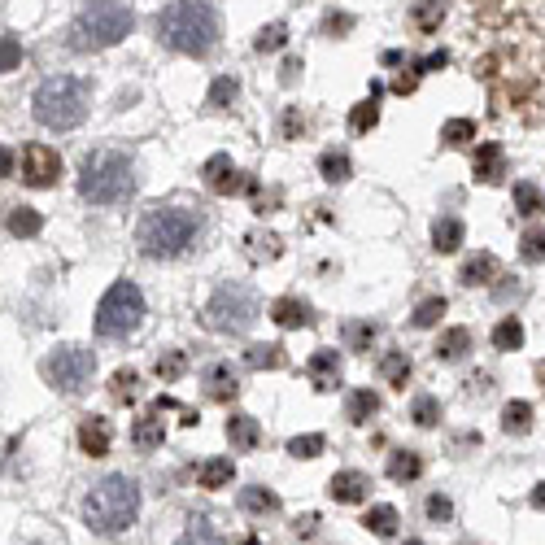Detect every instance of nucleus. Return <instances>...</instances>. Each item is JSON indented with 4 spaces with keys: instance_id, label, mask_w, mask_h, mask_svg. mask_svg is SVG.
<instances>
[{
    "instance_id": "19",
    "label": "nucleus",
    "mask_w": 545,
    "mask_h": 545,
    "mask_svg": "<svg viewBox=\"0 0 545 545\" xmlns=\"http://www.w3.org/2000/svg\"><path fill=\"white\" fill-rule=\"evenodd\" d=\"M131 441L140 445V450H157V445L166 441V423H162V410H149V415L136 419V428H131Z\"/></svg>"
},
{
    "instance_id": "12",
    "label": "nucleus",
    "mask_w": 545,
    "mask_h": 545,
    "mask_svg": "<svg viewBox=\"0 0 545 545\" xmlns=\"http://www.w3.org/2000/svg\"><path fill=\"white\" fill-rule=\"evenodd\" d=\"M327 493H332V502H341V506H358V502H367L371 480L362 476V471H336V476L327 480Z\"/></svg>"
},
{
    "instance_id": "44",
    "label": "nucleus",
    "mask_w": 545,
    "mask_h": 545,
    "mask_svg": "<svg viewBox=\"0 0 545 545\" xmlns=\"http://www.w3.org/2000/svg\"><path fill=\"white\" fill-rule=\"evenodd\" d=\"M236 92H240V83L236 79H214V88H210V96H205V105H214V109H227L236 101Z\"/></svg>"
},
{
    "instance_id": "10",
    "label": "nucleus",
    "mask_w": 545,
    "mask_h": 545,
    "mask_svg": "<svg viewBox=\"0 0 545 545\" xmlns=\"http://www.w3.org/2000/svg\"><path fill=\"white\" fill-rule=\"evenodd\" d=\"M57 179H62V157H57V149H48V144H27V149H22V184L53 188Z\"/></svg>"
},
{
    "instance_id": "40",
    "label": "nucleus",
    "mask_w": 545,
    "mask_h": 545,
    "mask_svg": "<svg viewBox=\"0 0 545 545\" xmlns=\"http://www.w3.org/2000/svg\"><path fill=\"white\" fill-rule=\"evenodd\" d=\"M441 140L445 144H471L476 140V123H471V118H450V123L441 127Z\"/></svg>"
},
{
    "instance_id": "35",
    "label": "nucleus",
    "mask_w": 545,
    "mask_h": 545,
    "mask_svg": "<svg viewBox=\"0 0 545 545\" xmlns=\"http://www.w3.org/2000/svg\"><path fill=\"white\" fill-rule=\"evenodd\" d=\"M375 336H380V327H375L371 319H354V323H345V345H349V349H371V345H375Z\"/></svg>"
},
{
    "instance_id": "50",
    "label": "nucleus",
    "mask_w": 545,
    "mask_h": 545,
    "mask_svg": "<svg viewBox=\"0 0 545 545\" xmlns=\"http://www.w3.org/2000/svg\"><path fill=\"white\" fill-rule=\"evenodd\" d=\"M14 166H18V157L9 153L5 144H0V179H9V175H14Z\"/></svg>"
},
{
    "instance_id": "43",
    "label": "nucleus",
    "mask_w": 545,
    "mask_h": 545,
    "mask_svg": "<svg viewBox=\"0 0 545 545\" xmlns=\"http://www.w3.org/2000/svg\"><path fill=\"white\" fill-rule=\"evenodd\" d=\"M323 436L319 432H306V436H293V441H288V454L293 458H319L323 454Z\"/></svg>"
},
{
    "instance_id": "38",
    "label": "nucleus",
    "mask_w": 545,
    "mask_h": 545,
    "mask_svg": "<svg viewBox=\"0 0 545 545\" xmlns=\"http://www.w3.org/2000/svg\"><path fill=\"white\" fill-rule=\"evenodd\" d=\"M410 419L419 423V428H436V423H441V402H436V397H415V410H410Z\"/></svg>"
},
{
    "instance_id": "27",
    "label": "nucleus",
    "mask_w": 545,
    "mask_h": 545,
    "mask_svg": "<svg viewBox=\"0 0 545 545\" xmlns=\"http://www.w3.org/2000/svg\"><path fill=\"white\" fill-rule=\"evenodd\" d=\"M245 367H253V371H280L284 367V349L280 345H249L245 349Z\"/></svg>"
},
{
    "instance_id": "22",
    "label": "nucleus",
    "mask_w": 545,
    "mask_h": 545,
    "mask_svg": "<svg viewBox=\"0 0 545 545\" xmlns=\"http://www.w3.org/2000/svg\"><path fill=\"white\" fill-rule=\"evenodd\" d=\"M467 349H471V332L467 327H450V332H441V341H436L432 354L441 362H458V358H467Z\"/></svg>"
},
{
    "instance_id": "20",
    "label": "nucleus",
    "mask_w": 545,
    "mask_h": 545,
    "mask_svg": "<svg viewBox=\"0 0 545 545\" xmlns=\"http://www.w3.org/2000/svg\"><path fill=\"white\" fill-rule=\"evenodd\" d=\"M463 218H454V214H441L432 223V249L436 253H454L458 245H463Z\"/></svg>"
},
{
    "instance_id": "4",
    "label": "nucleus",
    "mask_w": 545,
    "mask_h": 545,
    "mask_svg": "<svg viewBox=\"0 0 545 545\" xmlns=\"http://www.w3.org/2000/svg\"><path fill=\"white\" fill-rule=\"evenodd\" d=\"M201 232V218L192 210H179V205H157L140 218L136 227V245L144 258H179Z\"/></svg>"
},
{
    "instance_id": "6",
    "label": "nucleus",
    "mask_w": 545,
    "mask_h": 545,
    "mask_svg": "<svg viewBox=\"0 0 545 545\" xmlns=\"http://www.w3.org/2000/svg\"><path fill=\"white\" fill-rule=\"evenodd\" d=\"M79 192L92 205H118L136 192V175H131V157L118 149H96L83 157Z\"/></svg>"
},
{
    "instance_id": "45",
    "label": "nucleus",
    "mask_w": 545,
    "mask_h": 545,
    "mask_svg": "<svg viewBox=\"0 0 545 545\" xmlns=\"http://www.w3.org/2000/svg\"><path fill=\"white\" fill-rule=\"evenodd\" d=\"M519 258L532 262V266L545 262V232H541V227H532V232H528L524 240H519Z\"/></svg>"
},
{
    "instance_id": "3",
    "label": "nucleus",
    "mask_w": 545,
    "mask_h": 545,
    "mask_svg": "<svg viewBox=\"0 0 545 545\" xmlns=\"http://www.w3.org/2000/svg\"><path fill=\"white\" fill-rule=\"evenodd\" d=\"M131 27H136L131 5H123V0H92L70 22V48L75 53H101V48H114L118 40H127Z\"/></svg>"
},
{
    "instance_id": "34",
    "label": "nucleus",
    "mask_w": 545,
    "mask_h": 545,
    "mask_svg": "<svg viewBox=\"0 0 545 545\" xmlns=\"http://www.w3.org/2000/svg\"><path fill=\"white\" fill-rule=\"evenodd\" d=\"M136 393H140V375L131 367L114 371V380H109V397H114V402H136Z\"/></svg>"
},
{
    "instance_id": "13",
    "label": "nucleus",
    "mask_w": 545,
    "mask_h": 545,
    "mask_svg": "<svg viewBox=\"0 0 545 545\" xmlns=\"http://www.w3.org/2000/svg\"><path fill=\"white\" fill-rule=\"evenodd\" d=\"M109 441H114V432H109V419L88 415V419L79 423V445H83V454L105 458V454H109Z\"/></svg>"
},
{
    "instance_id": "51",
    "label": "nucleus",
    "mask_w": 545,
    "mask_h": 545,
    "mask_svg": "<svg viewBox=\"0 0 545 545\" xmlns=\"http://www.w3.org/2000/svg\"><path fill=\"white\" fill-rule=\"evenodd\" d=\"M415 83H419V75H402L397 79V92H415Z\"/></svg>"
},
{
    "instance_id": "15",
    "label": "nucleus",
    "mask_w": 545,
    "mask_h": 545,
    "mask_svg": "<svg viewBox=\"0 0 545 545\" xmlns=\"http://www.w3.org/2000/svg\"><path fill=\"white\" fill-rule=\"evenodd\" d=\"M471 171H476L480 184H498V179L506 175V153H502V144H480L476 149V162H471Z\"/></svg>"
},
{
    "instance_id": "25",
    "label": "nucleus",
    "mask_w": 545,
    "mask_h": 545,
    "mask_svg": "<svg viewBox=\"0 0 545 545\" xmlns=\"http://www.w3.org/2000/svg\"><path fill=\"white\" fill-rule=\"evenodd\" d=\"M397 524H402V515H397V506H371L367 519H362V528L375 532V537H393Z\"/></svg>"
},
{
    "instance_id": "54",
    "label": "nucleus",
    "mask_w": 545,
    "mask_h": 545,
    "mask_svg": "<svg viewBox=\"0 0 545 545\" xmlns=\"http://www.w3.org/2000/svg\"><path fill=\"white\" fill-rule=\"evenodd\" d=\"M541 375H545V371H541Z\"/></svg>"
},
{
    "instance_id": "24",
    "label": "nucleus",
    "mask_w": 545,
    "mask_h": 545,
    "mask_svg": "<svg viewBox=\"0 0 545 545\" xmlns=\"http://www.w3.org/2000/svg\"><path fill=\"white\" fill-rule=\"evenodd\" d=\"M236 476V463L232 458H210L201 471H197V480H201V489H227Z\"/></svg>"
},
{
    "instance_id": "16",
    "label": "nucleus",
    "mask_w": 545,
    "mask_h": 545,
    "mask_svg": "<svg viewBox=\"0 0 545 545\" xmlns=\"http://www.w3.org/2000/svg\"><path fill=\"white\" fill-rule=\"evenodd\" d=\"M227 441H232V450H236V454L258 450V445H262V428H258V419H253V415H232V419H227Z\"/></svg>"
},
{
    "instance_id": "29",
    "label": "nucleus",
    "mask_w": 545,
    "mask_h": 545,
    "mask_svg": "<svg viewBox=\"0 0 545 545\" xmlns=\"http://www.w3.org/2000/svg\"><path fill=\"white\" fill-rule=\"evenodd\" d=\"M40 227H44V218L31 210V205H18V210H9V232H14L18 240H31V236H40Z\"/></svg>"
},
{
    "instance_id": "9",
    "label": "nucleus",
    "mask_w": 545,
    "mask_h": 545,
    "mask_svg": "<svg viewBox=\"0 0 545 545\" xmlns=\"http://www.w3.org/2000/svg\"><path fill=\"white\" fill-rule=\"evenodd\" d=\"M44 380L53 384L57 393H83L92 384V375H96V358H92V349H83V345H57L53 354L44 358Z\"/></svg>"
},
{
    "instance_id": "30",
    "label": "nucleus",
    "mask_w": 545,
    "mask_h": 545,
    "mask_svg": "<svg viewBox=\"0 0 545 545\" xmlns=\"http://www.w3.org/2000/svg\"><path fill=\"white\" fill-rule=\"evenodd\" d=\"M240 506L249 515H266V511H280V498L271 489H262V484H253V489H240Z\"/></svg>"
},
{
    "instance_id": "42",
    "label": "nucleus",
    "mask_w": 545,
    "mask_h": 545,
    "mask_svg": "<svg viewBox=\"0 0 545 545\" xmlns=\"http://www.w3.org/2000/svg\"><path fill=\"white\" fill-rule=\"evenodd\" d=\"M184 367H188V358L179 354V349H166V354L157 358V380L171 384V380H179V375H184Z\"/></svg>"
},
{
    "instance_id": "17",
    "label": "nucleus",
    "mask_w": 545,
    "mask_h": 545,
    "mask_svg": "<svg viewBox=\"0 0 545 545\" xmlns=\"http://www.w3.org/2000/svg\"><path fill=\"white\" fill-rule=\"evenodd\" d=\"M205 384H210V393L214 402H232V397L240 393V375L232 371V362H214L210 371H205Z\"/></svg>"
},
{
    "instance_id": "23",
    "label": "nucleus",
    "mask_w": 545,
    "mask_h": 545,
    "mask_svg": "<svg viewBox=\"0 0 545 545\" xmlns=\"http://www.w3.org/2000/svg\"><path fill=\"white\" fill-rule=\"evenodd\" d=\"M419 476H423V458L415 450H393L389 454V480L410 484V480H419Z\"/></svg>"
},
{
    "instance_id": "21",
    "label": "nucleus",
    "mask_w": 545,
    "mask_h": 545,
    "mask_svg": "<svg viewBox=\"0 0 545 545\" xmlns=\"http://www.w3.org/2000/svg\"><path fill=\"white\" fill-rule=\"evenodd\" d=\"M271 319L280 323V327H310L314 323V310L306 306V301H297V297H280L271 306Z\"/></svg>"
},
{
    "instance_id": "37",
    "label": "nucleus",
    "mask_w": 545,
    "mask_h": 545,
    "mask_svg": "<svg viewBox=\"0 0 545 545\" xmlns=\"http://www.w3.org/2000/svg\"><path fill=\"white\" fill-rule=\"evenodd\" d=\"M380 123V96H367L362 105H354V114H349V127L354 131H371Z\"/></svg>"
},
{
    "instance_id": "5",
    "label": "nucleus",
    "mask_w": 545,
    "mask_h": 545,
    "mask_svg": "<svg viewBox=\"0 0 545 545\" xmlns=\"http://www.w3.org/2000/svg\"><path fill=\"white\" fill-rule=\"evenodd\" d=\"M31 105H35L40 127L70 131V127H79L83 118H88L92 88H88V79H79V75H53V79H44L40 88H35V101Z\"/></svg>"
},
{
    "instance_id": "26",
    "label": "nucleus",
    "mask_w": 545,
    "mask_h": 545,
    "mask_svg": "<svg viewBox=\"0 0 545 545\" xmlns=\"http://www.w3.org/2000/svg\"><path fill=\"white\" fill-rule=\"evenodd\" d=\"M502 432L528 436V432H532V406H528V402H506V406H502Z\"/></svg>"
},
{
    "instance_id": "48",
    "label": "nucleus",
    "mask_w": 545,
    "mask_h": 545,
    "mask_svg": "<svg viewBox=\"0 0 545 545\" xmlns=\"http://www.w3.org/2000/svg\"><path fill=\"white\" fill-rule=\"evenodd\" d=\"M428 515L436 519V524H441V519H450V515H454L450 498H441V493H436V498H428Z\"/></svg>"
},
{
    "instance_id": "11",
    "label": "nucleus",
    "mask_w": 545,
    "mask_h": 545,
    "mask_svg": "<svg viewBox=\"0 0 545 545\" xmlns=\"http://www.w3.org/2000/svg\"><path fill=\"white\" fill-rule=\"evenodd\" d=\"M201 175H205V188L218 192V197H236V192H253V188H258V184H253V179L245 175V171H236V166H232V157H223V153L210 157Z\"/></svg>"
},
{
    "instance_id": "41",
    "label": "nucleus",
    "mask_w": 545,
    "mask_h": 545,
    "mask_svg": "<svg viewBox=\"0 0 545 545\" xmlns=\"http://www.w3.org/2000/svg\"><path fill=\"white\" fill-rule=\"evenodd\" d=\"M441 314H445V297H428V301H419V310L410 314V323H415V327H436V323H441Z\"/></svg>"
},
{
    "instance_id": "31",
    "label": "nucleus",
    "mask_w": 545,
    "mask_h": 545,
    "mask_svg": "<svg viewBox=\"0 0 545 545\" xmlns=\"http://www.w3.org/2000/svg\"><path fill=\"white\" fill-rule=\"evenodd\" d=\"M515 210L524 214V218H537V214L545 210L541 188H537V184H528V179H519V184H515Z\"/></svg>"
},
{
    "instance_id": "46",
    "label": "nucleus",
    "mask_w": 545,
    "mask_h": 545,
    "mask_svg": "<svg viewBox=\"0 0 545 545\" xmlns=\"http://www.w3.org/2000/svg\"><path fill=\"white\" fill-rule=\"evenodd\" d=\"M22 66V44L14 35H0V75H9V70Z\"/></svg>"
},
{
    "instance_id": "8",
    "label": "nucleus",
    "mask_w": 545,
    "mask_h": 545,
    "mask_svg": "<svg viewBox=\"0 0 545 545\" xmlns=\"http://www.w3.org/2000/svg\"><path fill=\"white\" fill-rule=\"evenodd\" d=\"M144 323V293L131 280L109 284V293L96 306V336H131Z\"/></svg>"
},
{
    "instance_id": "18",
    "label": "nucleus",
    "mask_w": 545,
    "mask_h": 545,
    "mask_svg": "<svg viewBox=\"0 0 545 545\" xmlns=\"http://www.w3.org/2000/svg\"><path fill=\"white\" fill-rule=\"evenodd\" d=\"M498 271H502V266H498V258H493V253H476V258H467L463 262V271H458V280H463L467 288H484V284H493V280H498Z\"/></svg>"
},
{
    "instance_id": "28",
    "label": "nucleus",
    "mask_w": 545,
    "mask_h": 545,
    "mask_svg": "<svg viewBox=\"0 0 545 545\" xmlns=\"http://www.w3.org/2000/svg\"><path fill=\"white\" fill-rule=\"evenodd\" d=\"M524 345V323L515 319V314H506V319L493 327V349H502V354H511V349Z\"/></svg>"
},
{
    "instance_id": "52",
    "label": "nucleus",
    "mask_w": 545,
    "mask_h": 545,
    "mask_svg": "<svg viewBox=\"0 0 545 545\" xmlns=\"http://www.w3.org/2000/svg\"><path fill=\"white\" fill-rule=\"evenodd\" d=\"M532 506H537V511H545V484H537V493H532Z\"/></svg>"
},
{
    "instance_id": "1",
    "label": "nucleus",
    "mask_w": 545,
    "mask_h": 545,
    "mask_svg": "<svg viewBox=\"0 0 545 545\" xmlns=\"http://www.w3.org/2000/svg\"><path fill=\"white\" fill-rule=\"evenodd\" d=\"M157 40L171 53L184 57H205L218 44V14L205 0H171V5L157 14Z\"/></svg>"
},
{
    "instance_id": "33",
    "label": "nucleus",
    "mask_w": 545,
    "mask_h": 545,
    "mask_svg": "<svg viewBox=\"0 0 545 545\" xmlns=\"http://www.w3.org/2000/svg\"><path fill=\"white\" fill-rule=\"evenodd\" d=\"M380 371H384V380H389L393 389H406V380H410V358L402 354V349H393V354H384Z\"/></svg>"
},
{
    "instance_id": "49",
    "label": "nucleus",
    "mask_w": 545,
    "mask_h": 545,
    "mask_svg": "<svg viewBox=\"0 0 545 545\" xmlns=\"http://www.w3.org/2000/svg\"><path fill=\"white\" fill-rule=\"evenodd\" d=\"M349 27H354V18H349V14H332V18L323 22L327 35H341V31H349Z\"/></svg>"
},
{
    "instance_id": "32",
    "label": "nucleus",
    "mask_w": 545,
    "mask_h": 545,
    "mask_svg": "<svg viewBox=\"0 0 545 545\" xmlns=\"http://www.w3.org/2000/svg\"><path fill=\"white\" fill-rule=\"evenodd\" d=\"M375 410H380V397H375L371 389H358V393H349V402H345V415L354 419V423H367Z\"/></svg>"
},
{
    "instance_id": "14",
    "label": "nucleus",
    "mask_w": 545,
    "mask_h": 545,
    "mask_svg": "<svg viewBox=\"0 0 545 545\" xmlns=\"http://www.w3.org/2000/svg\"><path fill=\"white\" fill-rule=\"evenodd\" d=\"M306 375L314 380V389H336V384H341V358H336V349H319V354H310Z\"/></svg>"
},
{
    "instance_id": "53",
    "label": "nucleus",
    "mask_w": 545,
    "mask_h": 545,
    "mask_svg": "<svg viewBox=\"0 0 545 545\" xmlns=\"http://www.w3.org/2000/svg\"><path fill=\"white\" fill-rule=\"evenodd\" d=\"M406 545H423V541H406Z\"/></svg>"
},
{
    "instance_id": "36",
    "label": "nucleus",
    "mask_w": 545,
    "mask_h": 545,
    "mask_svg": "<svg viewBox=\"0 0 545 545\" xmlns=\"http://www.w3.org/2000/svg\"><path fill=\"white\" fill-rule=\"evenodd\" d=\"M319 171H323L327 184H345L354 166H349V157H345V153H323V157H319Z\"/></svg>"
},
{
    "instance_id": "2",
    "label": "nucleus",
    "mask_w": 545,
    "mask_h": 545,
    "mask_svg": "<svg viewBox=\"0 0 545 545\" xmlns=\"http://www.w3.org/2000/svg\"><path fill=\"white\" fill-rule=\"evenodd\" d=\"M140 515V484L127 476H105L83 502V524L96 537H123Z\"/></svg>"
},
{
    "instance_id": "7",
    "label": "nucleus",
    "mask_w": 545,
    "mask_h": 545,
    "mask_svg": "<svg viewBox=\"0 0 545 545\" xmlns=\"http://www.w3.org/2000/svg\"><path fill=\"white\" fill-rule=\"evenodd\" d=\"M201 323L210 332H223V336H240L258 323V297H253L249 284H223L218 293L205 301L201 310Z\"/></svg>"
},
{
    "instance_id": "47",
    "label": "nucleus",
    "mask_w": 545,
    "mask_h": 545,
    "mask_svg": "<svg viewBox=\"0 0 545 545\" xmlns=\"http://www.w3.org/2000/svg\"><path fill=\"white\" fill-rule=\"evenodd\" d=\"M441 14H445L441 0H423V5L415 9V18H419V27H423V31H432L436 22H441Z\"/></svg>"
},
{
    "instance_id": "39",
    "label": "nucleus",
    "mask_w": 545,
    "mask_h": 545,
    "mask_svg": "<svg viewBox=\"0 0 545 545\" xmlns=\"http://www.w3.org/2000/svg\"><path fill=\"white\" fill-rule=\"evenodd\" d=\"M284 44H288V27H284V22H271V27H262L258 40H253V48H258V53H275V48H284Z\"/></svg>"
}]
</instances>
